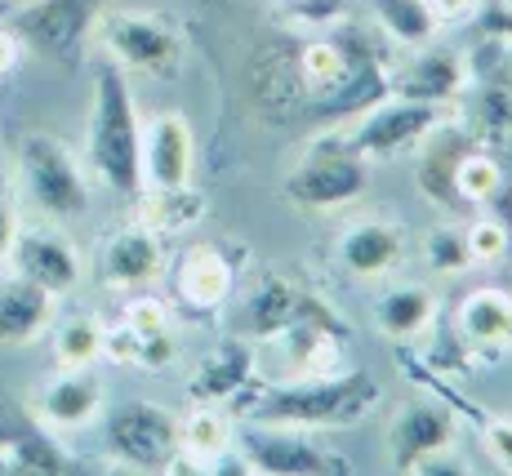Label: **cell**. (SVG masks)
I'll return each mask as SVG.
<instances>
[{
  "instance_id": "e575fe53",
  "label": "cell",
  "mask_w": 512,
  "mask_h": 476,
  "mask_svg": "<svg viewBox=\"0 0 512 476\" xmlns=\"http://www.w3.org/2000/svg\"><path fill=\"white\" fill-rule=\"evenodd\" d=\"M121 321L130 325L139 339H147V334L174 330V307H170V299H161V294H152V290H134L121 307Z\"/></svg>"
},
{
  "instance_id": "ffe728a7",
  "label": "cell",
  "mask_w": 512,
  "mask_h": 476,
  "mask_svg": "<svg viewBox=\"0 0 512 476\" xmlns=\"http://www.w3.org/2000/svg\"><path fill=\"white\" fill-rule=\"evenodd\" d=\"M468 58L459 49L446 45H419L410 49L406 63L392 67L388 89L401 98H419V103H437V107H455L459 94L468 89Z\"/></svg>"
},
{
  "instance_id": "4316f807",
  "label": "cell",
  "mask_w": 512,
  "mask_h": 476,
  "mask_svg": "<svg viewBox=\"0 0 512 476\" xmlns=\"http://www.w3.org/2000/svg\"><path fill=\"white\" fill-rule=\"evenodd\" d=\"M455 334L472 352L495 356L512 347V294L508 290H472L455 307Z\"/></svg>"
},
{
  "instance_id": "cb8c5ba5",
  "label": "cell",
  "mask_w": 512,
  "mask_h": 476,
  "mask_svg": "<svg viewBox=\"0 0 512 476\" xmlns=\"http://www.w3.org/2000/svg\"><path fill=\"white\" fill-rule=\"evenodd\" d=\"M236 419L223 405H192L179 419V459L170 472H223L232 459Z\"/></svg>"
},
{
  "instance_id": "603a6c76",
  "label": "cell",
  "mask_w": 512,
  "mask_h": 476,
  "mask_svg": "<svg viewBox=\"0 0 512 476\" xmlns=\"http://www.w3.org/2000/svg\"><path fill=\"white\" fill-rule=\"evenodd\" d=\"M472 143H477V138L468 134V125L450 121V116L441 125H432L415 143V183L428 205H437V210L455 205V165Z\"/></svg>"
},
{
  "instance_id": "484cf974",
  "label": "cell",
  "mask_w": 512,
  "mask_h": 476,
  "mask_svg": "<svg viewBox=\"0 0 512 476\" xmlns=\"http://www.w3.org/2000/svg\"><path fill=\"white\" fill-rule=\"evenodd\" d=\"M54 316H58V299L49 290L32 285L18 272L0 276V343L5 347L36 343L54 325Z\"/></svg>"
},
{
  "instance_id": "1f68e13d",
  "label": "cell",
  "mask_w": 512,
  "mask_h": 476,
  "mask_svg": "<svg viewBox=\"0 0 512 476\" xmlns=\"http://www.w3.org/2000/svg\"><path fill=\"white\" fill-rule=\"evenodd\" d=\"M499 196H504V165H499V156L490 152V147L472 143L455 165V201L486 210Z\"/></svg>"
},
{
  "instance_id": "3957f363",
  "label": "cell",
  "mask_w": 512,
  "mask_h": 476,
  "mask_svg": "<svg viewBox=\"0 0 512 476\" xmlns=\"http://www.w3.org/2000/svg\"><path fill=\"white\" fill-rule=\"evenodd\" d=\"M370 187V161L348 143L343 130L308 138L299 161L285 170L281 196L303 214H334L361 201Z\"/></svg>"
},
{
  "instance_id": "277c9868",
  "label": "cell",
  "mask_w": 512,
  "mask_h": 476,
  "mask_svg": "<svg viewBox=\"0 0 512 476\" xmlns=\"http://www.w3.org/2000/svg\"><path fill=\"white\" fill-rule=\"evenodd\" d=\"M94 41L107 54V63H116L121 72H139L156 76V81H170L179 76L187 41L174 27V18L152 14V9H112L103 5L94 18Z\"/></svg>"
},
{
  "instance_id": "5bb4252c",
  "label": "cell",
  "mask_w": 512,
  "mask_h": 476,
  "mask_svg": "<svg viewBox=\"0 0 512 476\" xmlns=\"http://www.w3.org/2000/svg\"><path fill=\"white\" fill-rule=\"evenodd\" d=\"M406 227L397 223L392 214H361V218H348V223L334 232V267H339L348 281H361V285H374L383 276H392L406 259Z\"/></svg>"
},
{
  "instance_id": "7a4b0ae2",
  "label": "cell",
  "mask_w": 512,
  "mask_h": 476,
  "mask_svg": "<svg viewBox=\"0 0 512 476\" xmlns=\"http://www.w3.org/2000/svg\"><path fill=\"white\" fill-rule=\"evenodd\" d=\"M85 165L103 187L134 196L143 187V116L134 103L130 72L116 63L98 67L90 125H85Z\"/></svg>"
},
{
  "instance_id": "f1b7e54d",
  "label": "cell",
  "mask_w": 512,
  "mask_h": 476,
  "mask_svg": "<svg viewBox=\"0 0 512 476\" xmlns=\"http://www.w3.org/2000/svg\"><path fill=\"white\" fill-rule=\"evenodd\" d=\"M370 23L379 27V36L397 49H419L437 41V18H432L428 0H366Z\"/></svg>"
},
{
  "instance_id": "74e56055",
  "label": "cell",
  "mask_w": 512,
  "mask_h": 476,
  "mask_svg": "<svg viewBox=\"0 0 512 476\" xmlns=\"http://www.w3.org/2000/svg\"><path fill=\"white\" fill-rule=\"evenodd\" d=\"M18 227H23V218H18L14 187H9L5 178H0V263H5V259H9V250H14Z\"/></svg>"
},
{
  "instance_id": "2e32d148",
  "label": "cell",
  "mask_w": 512,
  "mask_h": 476,
  "mask_svg": "<svg viewBox=\"0 0 512 476\" xmlns=\"http://www.w3.org/2000/svg\"><path fill=\"white\" fill-rule=\"evenodd\" d=\"M5 263H9V272L27 276V281L49 290L54 299H67L85 276L76 241L54 223H32V227L23 223L18 227V241H14V250H9Z\"/></svg>"
},
{
  "instance_id": "83f0119b",
  "label": "cell",
  "mask_w": 512,
  "mask_h": 476,
  "mask_svg": "<svg viewBox=\"0 0 512 476\" xmlns=\"http://www.w3.org/2000/svg\"><path fill=\"white\" fill-rule=\"evenodd\" d=\"M134 201V218L147 223L156 236H183L192 232L196 223L205 218V192L196 183H179V187H139V192L130 196Z\"/></svg>"
},
{
  "instance_id": "4dcf8cb0",
  "label": "cell",
  "mask_w": 512,
  "mask_h": 476,
  "mask_svg": "<svg viewBox=\"0 0 512 476\" xmlns=\"http://www.w3.org/2000/svg\"><path fill=\"white\" fill-rule=\"evenodd\" d=\"M103 330L107 325L90 312L63 316L49 325V352H54L58 370H94L103 361Z\"/></svg>"
},
{
  "instance_id": "5b68a950",
  "label": "cell",
  "mask_w": 512,
  "mask_h": 476,
  "mask_svg": "<svg viewBox=\"0 0 512 476\" xmlns=\"http://www.w3.org/2000/svg\"><path fill=\"white\" fill-rule=\"evenodd\" d=\"M14 174L18 187L27 192V201L45 218H54V223L81 218L90 210V174H85V165L76 161V152L58 134L32 130L18 138Z\"/></svg>"
},
{
  "instance_id": "d4e9b609",
  "label": "cell",
  "mask_w": 512,
  "mask_h": 476,
  "mask_svg": "<svg viewBox=\"0 0 512 476\" xmlns=\"http://www.w3.org/2000/svg\"><path fill=\"white\" fill-rule=\"evenodd\" d=\"M437 312H441L437 294H432L428 285H415V281H401V285L379 290V299H374V307H370L374 330L397 347L428 339L432 325H437Z\"/></svg>"
},
{
  "instance_id": "ab89813d",
  "label": "cell",
  "mask_w": 512,
  "mask_h": 476,
  "mask_svg": "<svg viewBox=\"0 0 512 476\" xmlns=\"http://www.w3.org/2000/svg\"><path fill=\"white\" fill-rule=\"evenodd\" d=\"M477 18H481V27H486L495 41H508L512 36V0H486Z\"/></svg>"
},
{
  "instance_id": "6da1fadb",
  "label": "cell",
  "mask_w": 512,
  "mask_h": 476,
  "mask_svg": "<svg viewBox=\"0 0 512 476\" xmlns=\"http://www.w3.org/2000/svg\"><path fill=\"white\" fill-rule=\"evenodd\" d=\"M379 405V379L370 370H334L317 379L294 383H250L228 410L241 423H268V428H303V432H334L361 423Z\"/></svg>"
},
{
  "instance_id": "b9f144b4",
  "label": "cell",
  "mask_w": 512,
  "mask_h": 476,
  "mask_svg": "<svg viewBox=\"0 0 512 476\" xmlns=\"http://www.w3.org/2000/svg\"><path fill=\"white\" fill-rule=\"evenodd\" d=\"M504 72H508V94H512V58H508V63H504Z\"/></svg>"
},
{
  "instance_id": "836d02e7",
  "label": "cell",
  "mask_w": 512,
  "mask_h": 476,
  "mask_svg": "<svg viewBox=\"0 0 512 476\" xmlns=\"http://www.w3.org/2000/svg\"><path fill=\"white\" fill-rule=\"evenodd\" d=\"M464 241H468L472 263H477V267H490V263L508 259V250H512V227H508L499 214H486V210H481V214L464 227Z\"/></svg>"
},
{
  "instance_id": "d6a6232c",
  "label": "cell",
  "mask_w": 512,
  "mask_h": 476,
  "mask_svg": "<svg viewBox=\"0 0 512 476\" xmlns=\"http://www.w3.org/2000/svg\"><path fill=\"white\" fill-rule=\"evenodd\" d=\"M423 263H428L432 276H441V281H450V276H464L472 272V254H468V241H464V227L459 223H437L423 232Z\"/></svg>"
},
{
  "instance_id": "e0dca14e",
  "label": "cell",
  "mask_w": 512,
  "mask_h": 476,
  "mask_svg": "<svg viewBox=\"0 0 512 476\" xmlns=\"http://www.w3.org/2000/svg\"><path fill=\"white\" fill-rule=\"evenodd\" d=\"M170 267V254H165V236H156L147 223L130 218L121 223L98 250V276H103L107 290H152L156 281Z\"/></svg>"
},
{
  "instance_id": "7402d4cb",
  "label": "cell",
  "mask_w": 512,
  "mask_h": 476,
  "mask_svg": "<svg viewBox=\"0 0 512 476\" xmlns=\"http://www.w3.org/2000/svg\"><path fill=\"white\" fill-rule=\"evenodd\" d=\"M196 170V134L183 112H156L143 125V187H179L192 183Z\"/></svg>"
},
{
  "instance_id": "4fadbf2b",
  "label": "cell",
  "mask_w": 512,
  "mask_h": 476,
  "mask_svg": "<svg viewBox=\"0 0 512 476\" xmlns=\"http://www.w3.org/2000/svg\"><path fill=\"white\" fill-rule=\"evenodd\" d=\"M98 9H103V0H23L9 18V27L18 32L23 49L49 58V63L72 67L90 41Z\"/></svg>"
},
{
  "instance_id": "8d00e7d4",
  "label": "cell",
  "mask_w": 512,
  "mask_h": 476,
  "mask_svg": "<svg viewBox=\"0 0 512 476\" xmlns=\"http://www.w3.org/2000/svg\"><path fill=\"white\" fill-rule=\"evenodd\" d=\"M477 428H481V441H486L490 459L504 472H512V419H481Z\"/></svg>"
},
{
  "instance_id": "7c38bea8",
  "label": "cell",
  "mask_w": 512,
  "mask_h": 476,
  "mask_svg": "<svg viewBox=\"0 0 512 476\" xmlns=\"http://www.w3.org/2000/svg\"><path fill=\"white\" fill-rule=\"evenodd\" d=\"M303 316L343 321L317 290L299 285L290 272H263L254 285H245L241 303H236V312H232V334H241V339H250V343H263L277 330H285L290 321H303Z\"/></svg>"
},
{
  "instance_id": "f546056e",
  "label": "cell",
  "mask_w": 512,
  "mask_h": 476,
  "mask_svg": "<svg viewBox=\"0 0 512 476\" xmlns=\"http://www.w3.org/2000/svg\"><path fill=\"white\" fill-rule=\"evenodd\" d=\"M348 45L339 36H308L299 41V76L308 85V98H312V112L348 81Z\"/></svg>"
},
{
  "instance_id": "d6986e66",
  "label": "cell",
  "mask_w": 512,
  "mask_h": 476,
  "mask_svg": "<svg viewBox=\"0 0 512 476\" xmlns=\"http://www.w3.org/2000/svg\"><path fill=\"white\" fill-rule=\"evenodd\" d=\"M103 379L94 370H58L45 383H36L32 405L27 410L45 423L49 432H85L103 419Z\"/></svg>"
},
{
  "instance_id": "52a82bcc",
  "label": "cell",
  "mask_w": 512,
  "mask_h": 476,
  "mask_svg": "<svg viewBox=\"0 0 512 476\" xmlns=\"http://www.w3.org/2000/svg\"><path fill=\"white\" fill-rule=\"evenodd\" d=\"M259 356V379L263 383H294V379H317V374L343 370L348 356V321H321V316H303L277 330L272 339L254 343Z\"/></svg>"
},
{
  "instance_id": "9a60e30c",
  "label": "cell",
  "mask_w": 512,
  "mask_h": 476,
  "mask_svg": "<svg viewBox=\"0 0 512 476\" xmlns=\"http://www.w3.org/2000/svg\"><path fill=\"white\" fill-rule=\"evenodd\" d=\"M170 272V299L192 316H210L232 303L236 294V263L219 241H192L174 254Z\"/></svg>"
},
{
  "instance_id": "44dd1931",
  "label": "cell",
  "mask_w": 512,
  "mask_h": 476,
  "mask_svg": "<svg viewBox=\"0 0 512 476\" xmlns=\"http://www.w3.org/2000/svg\"><path fill=\"white\" fill-rule=\"evenodd\" d=\"M250 383H259V356L254 343L232 334V339L214 343L210 352L196 361V370L187 374V401L192 405H228L241 396Z\"/></svg>"
},
{
  "instance_id": "9c48e42d",
  "label": "cell",
  "mask_w": 512,
  "mask_h": 476,
  "mask_svg": "<svg viewBox=\"0 0 512 476\" xmlns=\"http://www.w3.org/2000/svg\"><path fill=\"white\" fill-rule=\"evenodd\" d=\"M103 445L130 472H170L179 459V414L156 401H121L103 419Z\"/></svg>"
},
{
  "instance_id": "ba28073f",
  "label": "cell",
  "mask_w": 512,
  "mask_h": 476,
  "mask_svg": "<svg viewBox=\"0 0 512 476\" xmlns=\"http://www.w3.org/2000/svg\"><path fill=\"white\" fill-rule=\"evenodd\" d=\"M232 450L245 463V472H263V476H348L352 472L348 454L330 450L326 441H317L303 428H268V423L236 419Z\"/></svg>"
},
{
  "instance_id": "f35d334b",
  "label": "cell",
  "mask_w": 512,
  "mask_h": 476,
  "mask_svg": "<svg viewBox=\"0 0 512 476\" xmlns=\"http://www.w3.org/2000/svg\"><path fill=\"white\" fill-rule=\"evenodd\" d=\"M428 5H432L437 27H464V23H472V18L481 14L486 0H428Z\"/></svg>"
},
{
  "instance_id": "60d3db41",
  "label": "cell",
  "mask_w": 512,
  "mask_h": 476,
  "mask_svg": "<svg viewBox=\"0 0 512 476\" xmlns=\"http://www.w3.org/2000/svg\"><path fill=\"white\" fill-rule=\"evenodd\" d=\"M18 58H23V41H18V32L5 23V27H0V81H5V76L18 67Z\"/></svg>"
},
{
  "instance_id": "30bf717a",
  "label": "cell",
  "mask_w": 512,
  "mask_h": 476,
  "mask_svg": "<svg viewBox=\"0 0 512 476\" xmlns=\"http://www.w3.org/2000/svg\"><path fill=\"white\" fill-rule=\"evenodd\" d=\"M245 98L250 107L272 125L299 121L312 112L308 85L299 76V41L294 36H268L245 58Z\"/></svg>"
},
{
  "instance_id": "8fae6325",
  "label": "cell",
  "mask_w": 512,
  "mask_h": 476,
  "mask_svg": "<svg viewBox=\"0 0 512 476\" xmlns=\"http://www.w3.org/2000/svg\"><path fill=\"white\" fill-rule=\"evenodd\" d=\"M441 121H446V107L419 103V98H401V94H383L379 103L361 107L343 134H348V143L374 165V161H397V156L415 152L419 138Z\"/></svg>"
},
{
  "instance_id": "d590c367",
  "label": "cell",
  "mask_w": 512,
  "mask_h": 476,
  "mask_svg": "<svg viewBox=\"0 0 512 476\" xmlns=\"http://www.w3.org/2000/svg\"><path fill=\"white\" fill-rule=\"evenodd\" d=\"M174 356H179L174 330H165V334H147V339H139V361H134V370L161 374V370H170V365H174Z\"/></svg>"
},
{
  "instance_id": "ac0fdd59",
  "label": "cell",
  "mask_w": 512,
  "mask_h": 476,
  "mask_svg": "<svg viewBox=\"0 0 512 476\" xmlns=\"http://www.w3.org/2000/svg\"><path fill=\"white\" fill-rule=\"evenodd\" d=\"M0 472L63 476V472H81V468H76V459L63 450L58 432H49L32 410L0 405Z\"/></svg>"
},
{
  "instance_id": "8992f818",
  "label": "cell",
  "mask_w": 512,
  "mask_h": 476,
  "mask_svg": "<svg viewBox=\"0 0 512 476\" xmlns=\"http://www.w3.org/2000/svg\"><path fill=\"white\" fill-rule=\"evenodd\" d=\"M459 410L446 401H428L423 392L406 396L388 419V463L397 472H468L455 459L459 445Z\"/></svg>"
}]
</instances>
